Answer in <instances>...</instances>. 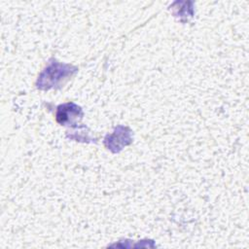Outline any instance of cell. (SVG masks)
<instances>
[{"label":"cell","instance_id":"cell-1","mask_svg":"<svg viewBox=\"0 0 249 249\" xmlns=\"http://www.w3.org/2000/svg\"><path fill=\"white\" fill-rule=\"evenodd\" d=\"M76 71L77 68L72 65L59 63L52 59L40 74L37 81V88L44 90L50 89L59 85L63 80H67Z\"/></svg>","mask_w":249,"mask_h":249},{"label":"cell","instance_id":"cell-2","mask_svg":"<svg viewBox=\"0 0 249 249\" xmlns=\"http://www.w3.org/2000/svg\"><path fill=\"white\" fill-rule=\"evenodd\" d=\"M131 131L128 127L119 125L115 128L112 134L105 137V146L113 153L120 152L123 147L131 143Z\"/></svg>","mask_w":249,"mask_h":249},{"label":"cell","instance_id":"cell-3","mask_svg":"<svg viewBox=\"0 0 249 249\" xmlns=\"http://www.w3.org/2000/svg\"><path fill=\"white\" fill-rule=\"evenodd\" d=\"M83 111L81 107L74 103H65L59 105L56 111V122L60 124H74V122L81 119Z\"/></svg>","mask_w":249,"mask_h":249}]
</instances>
